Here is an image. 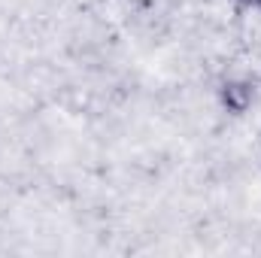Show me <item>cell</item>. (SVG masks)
Wrapping results in <instances>:
<instances>
[{
    "instance_id": "obj_3",
    "label": "cell",
    "mask_w": 261,
    "mask_h": 258,
    "mask_svg": "<svg viewBox=\"0 0 261 258\" xmlns=\"http://www.w3.org/2000/svg\"><path fill=\"white\" fill-rule=\"evenodd\" d=\"M258 9H261V3H258Z\"/></svg>"
},
{
    "instance_id": "obj_1",
    "label": "cell",
    "mask_w": 261,
    "mask_h": 258,
    "mask_svg": "<svg viewBox=\"0 0 261 258\" xmlns=\"http://www.w3.org/2000/svg\"><path fill=\"white\" fill-rule=\"evenodd\" d=\"M258 100V85L246 76H225L219 82V104L234 113V116H243L252 110V104Z\"/></svg>"
},
{
    "instance_id": "obj_2",
    "label": "cell",
    "mask_w": 261,
    "mask_h": 258,
    "mask_svg": "<svg viewBox=\"0 0 261 258\" xmlns=\"http://www.w3.org/2000/svg\"><path fill=\"white\" fill-rule=\"evenodd\" d=\"M237 3H240V6H258L261 0H237Z\"/></svg>"
}]
</instances>
